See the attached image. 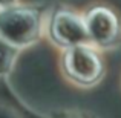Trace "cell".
I'll return each instance as SVG.
<instances>
[{"label": "cell", "instance_id": "1", "mask_svg": "<svg viewBox=\"0 0 121 118\" xmlns=\"http://www.w3.org/2000/svg\"><path fill=\"white\" fill-rule=\"evenodd\" d=\"M41 20L35 9L9 6L0 11V39L12 48L34 43L40 35Z\"/></svg>", "mask_w": 121, "mask_h": 118}, {"label": "cell", "instance_id": "2", "mask_svg": "<svg viewBox=\"0 0 121 118\" xmlns=\"http://www.w3.org/2000/svg\"><path fill=\"white\" fill-rule=\"evenodd\" d=\"M66 77L83 87L95 86L104 75V61L94 46H77L66 49L63 55Z\"/></svg>", "mask_w": 121, "mask_h": 118}, {"label": "cell", "instance_id": "3", "mask_svg": "<svg viewBox=\"0 0 121 118\" xmlns=\"http://www.w3.org/2000/svg\"><path fill=\"white\" fill-rule=\"evenodd\" d=\"M49 34L54 43L66 49L87 44L92 46L84 17L69 9H58L54 14L49 26Z\"/></svg>", "mask_w": 121, "mask_h": 118}, {"label": "cell", "instance_id": "4", "mask_svg": "<svg viewBox=\"0 0 121 118\" xmlns=\"http://www.w3.org/2000/svg\"><path fill=\"white\" fill-rule=\"evenodd\" d=\"M84 22L94 48H113L120 43L121 25L110 8L94 6L84 14Z\"/></svg>", "mask_w": 121, "mask_h": 118}, {"label": "cell", "instance_id": "5", "mask_svg": "<svg viewBox=\"0 0 121 118\" xmlns=\"http://www.w3.org/2000/svg\"><path fill=\"white\" fill-rule=\"evenodd\" d=\"M12 60H14V48L0 39V74L11 68Z\"/></svg>", "mask_w": 121, "mask_h": 118}, {"label": "cell", "instance_id": "6", "mask_svg": "<svg viewBox=\"0 0 121 118\" xmlns=\"http://www.w3.org/2000/svg\"><path fill=\"white\" fill-rule=\"evenodd\" d=\"M14 2H15V0H0V5L5 6V8H9V6H12Z\"/></svg>", "mask_w": 121, "mask_h": 118}]
</instances>
